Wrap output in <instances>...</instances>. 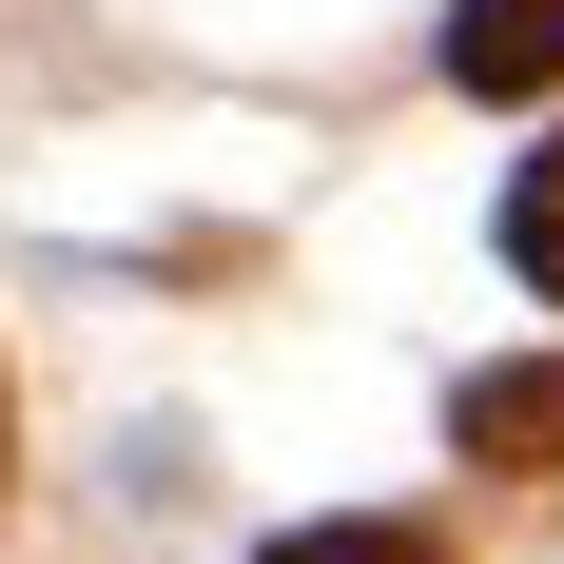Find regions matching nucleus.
Here are the masks:
<instances>
[{"instance_id":"f257e3e1","label":"nucleus","mask_w":564,"mask_h":564,"mask_svg":"<svg viewBox=\"0 0 564 564\" xmlns=\"http://www.w3.org/2000/svg\"><path fill=\"white\" fill-rule=\"evenodd\" d=\"M448 448L545 487V467H564V370H467V390H448Z\"/></svg>"},{"instance_id":"f03ea898","label":"nucleus","mask_w":564,"mask_h":564,"mask_svg":"<svg viewBox=\"0 0 564 564\" xmlns=\"http://www.w3.org/2000/svg\"><path fill=\"white\" fill-rule=\"evenodd\" d=\"M448 78H467V98L564 78V0H448Z\"/></svg>"},{"instance_id":"7ed1b4c3","label":"nucleus","mask_w":564,"mask_h":564,"mask_svg":"<svg viewBox=\"0 0 564 564\" xmlns=\"http://www.w3.org/2000/svg\"><path fill=\"white\" fill-rule=\"evenodd\" d=\"M507 273H525V292H564V137L525 156V195H507Z\"/></svg>"},{"instance_id":"20e7f679","label":"nucleus","mask_w":564,"mask_h":564,"mask_svg":"<svg viewBox=\"0 0 564 564\" xmlns=\"http://www.w3.org/2000/svg\"><path fill=\"white\" fill-rule=\"evenodd\" d=\"M273 564H448V545H429V525H292Z\"/></svg>"}]
</instances>
